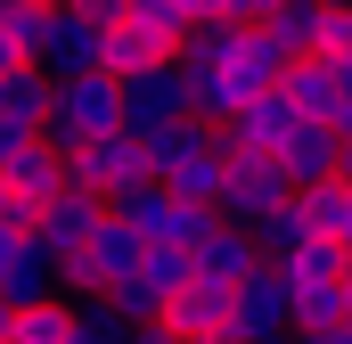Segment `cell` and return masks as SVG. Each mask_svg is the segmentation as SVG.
<instances>
[{
  "label": "cell",
  "mask_w": 352,
  "mask_h": 344,
  "mask_svg": "<svg viewBox=\"0 0 352 344\" xmlns=\"http://www.w3.org/2000/svg\"><path fill=\"white\" fill-rule=\"evenodd\" d=\"M25 140H41V131H25V123H8V115H0V164H8V156H16Z\"/></svg>",
  "instance_id": "f546056e"
},
{
  "label": "cell",
  "mask_w": 352,
  "mask_h": 344,
  "mask_svg": "<svg viewBox=\"0 0 352 344\" xmlns=\"http://www.w3.org/2000/svg\"><path fill=\"white\" fill-rule=\"evenodd\" d=\"M148 180V148H140V131H107V140H90L66 156V189H90L98 205L107 197H123V189H140Z\"/></svg>",
  "instance_id": "277c9868"
},
{
  "label": "cell",
  "mask_w": 352,
  "mask_h": 344,
  "mask_svg": "<svg viewBox=\"0 0 352 344\" xmlns=\"http://www.w3.org/2000/svg\"><path fill=\"white\" fill-rule=\"evenodd\" d=\"M344 328H352V270H344Z\"/></svg>",
  "instance_id": "d590c367"
},
{
  "label": "cell",
  "mask_w": 352,
  "mask_h": 344,
  "mask_svg": "<svg viewBox=\"0 0 352 344\" xmlns=\"http://www.w3.org/2000/svg\"><path fill=\"white\" fill-rule=\"evenodd\" d=\"M123 8H131V0H74V17H90L98 33H115V25H123Z\"/></svg>",
  "instance_id": "f1b7e54d"
},
{
  "label": "cell",
  "mask_w": 352,
  "mask_h": 344,
  "mask_svg": "<svg viewBox=\"0 0 352 344\" xmlns=\"http://www.w3.org/2000/svg\"><path fill=\"white\" fill-rule=\"evenodd\" d=\"M123 25H131V33H148L164 58L188 41V17H180V0H131V8H123Z\"/></svg>",
  "instance_id": "ffe728a7"
},
{
  "label": "cell",
  "mask_w": 352,
  "mask_h": 344,
  "mask_svg": "<svg viewBox=\"0 0 352 344\" xmlns=\"http://www.w3.org/2000/svg\"><path fill=\"white\" fill-rule=\"evenodd\" d=\"M270 8H287V0H238V25H263Z\"/></svg>",
  "instance_id": "4dcf8cb0"
},
{
  "label": "cell",
  "mask_w": 352,
  "mask_h": 344,
  "mask_svg": "<svg viewBox=\"0 0 352 344\" xmlns=\"http://www.w3.org/2000/svg\"><path fill=\"white\" fill-rule=\"evenodd\" d=\"M295 213L311 238H352V180H320V189H295Z\"/></svg>",
  "instance_id": "e0dca14e"
},
{
  "label": "cell",
  "mask_w": 352,
  "mask_h": 344,
  "mask_svg": "<svg viewBox=\"0 0 352 344\" xmlns=\"http://www.w3.org/2000/svg\"><path fill=\"white\" fill-rule=\"evenodd\" d=\"M25 58H16V41H8V25H0V74H16Z\"/></svg>",
  "instance_id": "1f68e13d"
},
{
  "label": "cell",
  "mask_w": 352,
  "mask_h": 344,
  "mask_svg": "<svg viewBox=\"0 0 352 344\" xmlns=\"http://www.w3.org/2000/svg\"><path fill=\"white\" fill-rule=\"evenodd\" d=\"M344 262H352V238H344Z\"/></svg>",
  "instance_id": "ab89813d"
},
{
  "label": "cell",
  "mask_w": 352,
  "mask_h": 344,
  "mask_svg": "<svg viewBox=\"0 0 352 344\" xmlns=\"http://www.w3.org/2000/svg\"><path fill=\"white\" fill-rule=\"evenodd\" d=\"M98 66H107L115 83H131V74H148V66H173V58H164V50H156L148 33H131V25H115V33H107V58H98Z\"/></svg>",
  "instance_id": "603a6c76"
},
{
  "label": "cell",
  "mask_w": 352,
  "mask_h": 344,
  "mask_svg": "<svg viewBox=\"0 0 352 344\" xmlns=\"http://www.w3.org/2000/svg\"><path fill=\"white\" fill-rule=\"evenodd\" d=\"M33 8H74V0H33Z\"/></svg>",
  "instance_id": "8d00e7d4"
},
{
  "label": "cell",
  "mask_w": 352,
  "mask_h": 344,
  "mask_svg": "<svg viewBox=\"0 0 352 344\" xmlns=\"http://www.w3.org/2000/svg\"><path fill=\"white\" fill-rule=\"evenodd\" d=\"M164 328H173L180 344H230V287L188 279L173 303H164Z\"/></svg>",
  "instance_id": "8fae6325"
},
{
  "label": "cell",
  "mask_w": 352,
  "mask_h": 344,
  "mask_svg": "<svg viewBox=\"0 0 352 344\" xmlns=\"http://www.w3.org/2000/svg\"><path fill=\"white\" fill-rule=\"evenodd\" d=\"M131 344H180L173 328H131Z\"/></svg>",
  "instance_id": "d6a6232c"
},
{
  "label": "cell",
  "mask_w": 352,
  "mask_h": 344,
  "mask_svg": "<svg viewBox=\"0 0 352 344\" xmlns=\"http://www.w3.org/2000/svg\"><path fill=\"white\" fill-rule=\"evenodd\" d=\"M8 328H16V303H0V344H8Z\"/></svg>",
  "instance_id": "e575fe53"
},
{
  "label": "cell",
  "mask_w": 352,
  "mask_h": 344,
  "mask_svg": "<svg viewBox=\"0 0 352 344\" xmlns=\"http://www.w3.org/2000/svg\"><path fill=\"white\" fill-rule=\"evenodd\" d=\"M270 172H278L287 189H320V180H336V131H328V123H295V131L270 148Z\"/></svg>",
  "instance_id": "30bf717a"
},
{
  "label": "cell",
  "mask_w": 352,
  "mask_h": 344,
  "mask_svg": "<svg viewBox=\"0 0 352 344\" xmlns=\"http://www.w3.org/2000/svg\"><path fill=\"white\" fill-rule=\"evenodd\" d=\"M270 336H287V279L270 262H254L230 287V344H270Z\"/></svg>",
  "instance_id": "8992f818"
},
{
  "label": "cell",
  "mask_w": 352,
  "mask_h": 344,
  "mask_svg": "<svg viewBox=\"0 0 352 344\" xmlns=\"http://www.w3.org/2000/svg\"><path fill=\"white\" fill-rule=\"evenodd\" d=\"M58 295V255L33 230H0V303H50Z\"/></svg>",
  "instance_id": "52a82bcc"
},
{
  "label": "cell",
  "mask_w": 352,
  "mask_h": 344,
  "mask_svg": "<svg viewBox=\"0 0 352 344\" xmlns=\"http://www.w3.org/2000/svg\"><path fill=\"white\" fill-rule=\"evenodd\" d=\"M344 328V279H295L287 287V336H328Z\"/></svg>",
  "instance_id": "4fadbf2b"
},
{
  "label": "cell",
  "mask_w": 352,
  "mask_h": 344,
  "mask_svg": "<svg viewBox=\"0 0 352 344\" xmlns=\"http://www.w3.org/2000/svg\"><path fill=\"white\" fill-rule=\"evenodd\" d=\"M98 303H107V312H115L123 328H164V295H156V287H148L140 270H131V279H115V287H107Z\"/></svg>",
  "instance_id": "d6986e66"
},
{
  "label": "cell",
  "mask_w": 352,
  "mask_h": 344,
  "mask_svg": "<svg viewBox=\"0 0 352 344\" xmlns=\"http://www.w3.org/2000/svg\"><path fill=\"white\" fill-rule=\"evenodd\" d=\"M303 238H311V230H303V213H295V197H287V205H270L263 222H254V255H263V262H287L295 246H303Z\"/></svg>",
  "instance_id": "cb8c5ba5"
},
{
  "label": "cell",
  "mask_w": 352,
  "mask_h": 344,
  "mask_svg": "<svg viewBox=\"0 0 352 344\" xmlns=\"http://www.w3.org/2000/svg\"><path fill=\"white\" fill-rule=\"evenodd\" d=\"M320 25H328V0H287V8L263 17L270 50H278L287 66H295V58H320Z\"/></svg>",
  "instance_id": "9a60e30c"
},
{
  "label": "cell",
  "mask_w": 352,
  "mask_h": 344,
  "mask_svg": "<svg viewBox=\"0 0 352 344\" xmlns=\"http://www.w3.org/2000/svg\"><path fill=\"white\" fill-rule=\"evenodd\" d=\"M295 344H352V328H328V336H295Z\"/></svg>",
  "instance_id": "836d02e7"
},
{
  "label": "cell",
  "mask_w": 352,
  "mask_h": 344,
  "mask_svg": "<svg viewBox=\"0 0 352 344\" xmlns=\"http://www.w3.org/2000/svg\"><path fill=\"white\" fill-rule=\"evenodd\" d=\"M270 270L295 287V279H344L352 262H344V238H303L295 255H287V262H270Z\"/></svg>",
  "instance_id": "7402d4cb"
},
{
  "label": "cell",
  "mask_w": 352,
  "mask_h": 344,
  "mask_svg": "<svg viewBox=\"0 0 352 344\" xmlns=\"http://www.w3.org/2000/svg\"><path fill=\"white\" fill-rule=\"evenodd\" d=\"M180 17H188V25H221V17L238 25V0H180Z\"/></svg>",
  "instance_id": "83f0119b"
},
{
  "label": "cell",
  "mask_w": 352,
  "mask_h": 344,
  "mask_svg": "<svg viewBox=\"0 0 352 344\" xmlns=\"http://www.w3.org/2000/svg\"><path fill=\"white\" fill-rule=\"evenodd\" d=\"M254 262H263V255H254V230H238V222H213V230L188 246V270H197L205 287H238Z\"/></svg>",
  "instance_id": "7c38bea8"
},
{
  "label": "cell",
  "mask_w": 352,
  "mask_h": 344,
  "mask_svg": "<svg viewBox=\"0 0 352 344\" xmlns=\"http://www.w3.org/2000/svg\"><path fill=\"white\" fill-rule=\"evenodd\" d=\"M50 98H58V83H50V74H33V66L0 74V115H8V123H25V131H41V123H50Z\"/></svg>",
  "instance_id": "ac0fdd59"
},
{
  "label": "cell",
  "mask_w": 352,
  "mask_h": 344,
  "mask_svg": "<svg viewBox=\"0 0 352 344\" xmlns=\"http://www.w3.org/2000/svg\"><path fill=\"white\" fill-rule=\"evenodd\" d=\"M140 255H148V238H131V230L107 213V222L90 230L82 246L58 262V295H66V303H82V295H107L115 279H131V270H140Z\"/></svg>",
  "instance_id": "3957f363"
},
{
  "label": "cell",
  "mask_w": 352,
  "mask_h": 344,
  "mask_svg": "<svg viewBox=\"0 0 352 344\" xmlns=\"http://www.w3.org/2000/svg\"><path fill=\"white\" fill-rule=\"evenodd\" d=\"M66 344H131V328H123L98 295H82V303H74V336H66Z\"/></svg>",
  "instance_id": "484cf974"
},
{
  "label": "cell",
  "mask_w": 352,
  "mask_h": 344,
  "mask_svg": "<svg viewBox=\"0 0 352 344\" xmlns=\"http://www.w3.org/2000/svg\"><path fill=\"white\" fill-rule=\"evenodd\" d=\"M107 131H123V90H115V74H74V83H58L41 140H50L58 156H74V148L107 140Z\"/></svg>",
  "instance_id": "7a4b0ae2"
},
{
  "label": "cell",
  "mask_w": 352,
  "mask_h": 344,
  "mask_svg": "<svg viewBox=\"0 0 352 344\" xmlns=\"http://www.w3.org/2000/svg\"><path fill=\"white\" fill-rule=\"evenodd\" d=\"M0 180H8V189H16V197L41 213V197H58V189H66V156H58L50 140H25V148L0 164Z\"/></svg>",
  "instance_id": "5bb4252c"
},
{
  "label": "cell",
  "mask_w": 352,
  "mask_h": 344,
  "mask_svg": "<svg viewBox=\"0 0 352 344\" xmlns=\"http://www.w3.org/2000/svg\"><path fill=\"white\" fill-rule=\"evenodd\" d=\"M66 336H74V303H66V295L25 303V312H16V328H8V344H66Z\"/></svg>",
  "instance_id": "44dd1931"
},
{
  "label": "cell",
  "mask_w": 352,
  "mask_h": 344,
  "mask_svg": "<svg viewBox=\"0 0 352 344\" xmlns=\"http://www.w3.org/2000/svg\"><path fill=\"white\" fill-rule=\"evenodd\" d=\"M115 90H123V131H156V123L188 115V74L180 66H148V74H131Z\"/></svg>",
  "instance_id": "ba28073f"
},
{
  "label": "cell",
  "mask_w": 352,
  "mask_h": 344,
  "mask_svg": "<svg viewBox=\"0 0 352 344\" xmlns=\"http://www.w3.org/2000/svg\"><path fill=\"white\" fill-rule=\"evenodd\" d=\"M98 222H107V205H98L90 189H58V197H41V213H33V238H41L50 255L66 262V255L90 238V230H98Z\"/></svg>",
  "instance_id": "9c48e42d"
},
{
  "label": "cell",
  "mask_w": 352,
  "mask_h": 344,
  "mask_svg": "<svg viewBox=\"0 0 352 344\" xmlns=\"http://www.w3.org/2000/svg\"><path fill=\"white\" fill-rule=\"evenodd\" d=\"M270 344H295V336H270Z\"/></svg>",
  "instance_id": "f35d334b"
},
{
  "label": "cell",
  "mask_w": 352,
  "mask_h": 344,
  "mask_svg": "<svg viewBox=\"0 0 352 344\" xmlns=\"http://www.w3.org/2000/svg\"><path fill=\"white\" fill-rule=\"evenodd\" d=\"M295 189L270 172V156H221V205H213V222H238V230H254L270 205H287Z\"/></svg>",
  "instance_id": "5b68a950"
},
{
  "label": "cell",
  "mask_w": 352,
  "mask_h": 344,
  "mask_svg": "<svg viewBox=\"0 0 352 344\" xmlns=\"http://www.w3.org/2000/svg\"><path fill=\"white\" fill-rule=\"evenodd\" d=\"M8 8H16V0H0V17H8Z\"/></svg>",
  "instance_id": "74e56055"
},
{
  "label": "cell",
  "mask_w": 352,
  "mask_h": 344,
  "mask_svg": "<svg viewBox=\"0 0 352 344\" xmlns=\"http://www.w3.org/2000/svg\"><path fill=\"white\" fill-rule=\"evenodd\" d=\"M278 90H287V107L303 123H336V74H328V58H295L278 74Z\"/></svg>",
  "instance_id": "2e32d148"
},
{
  "label": "cell",
  "mask_w": 352,
  "mask_h": 344,
  "mask_svg": "<svg viewBox=\"0 0 352 344\" xmlns=\"http://www.w3.org/2000/svg\"><path fill=\"white\" fill-rule=\"evenodd\" d=\"M140 148H148V180H156L164 197L197 205V213H213V205H221V148H213V123L180 115V123L140 131Z\"/></svg>",
  "instance_id": "6da1fadb"
},
{
  "label": "cell",
  "mask_w": 352,
  "mask_h": 344,
  "mask_svg": "<svg viewBox=\"0 0 352 344\" xmlns=\"http://www.w3.org/2000/svg\"><path fill=\"white\" fill-rule=\"evenodd\" d=\"M140 279H148V287L173 303V295L188 287V279H197V270H188V255H180V246H148V255H140Z\"/></svg>",
  "instance_id": "d4e9b609"
},
{
  "label": "cell",
  "mask_w": 352,
  "mask_h": 344,
  "mask_svg": "<svg viewBox=\"0 0 352 344\" xmlns=\"http://www.w3.org/2000/svg\"><path fill=\"white\" fill-rule=\"evenodd\" d=\"M320 58H352V0H328V25H320Z\"/></svg>",
  "instance_id": "4316f807"
}]
</instances>
